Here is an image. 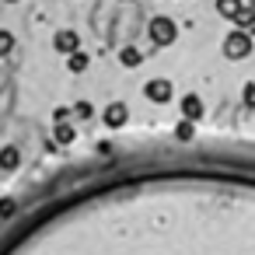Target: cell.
Listing matches in <instances>:
<instances>
[{"label":"cell","mask_w":255,"mask_h":255,"mask_svg":"<svg viewBox=\"0 0 255 255\" xmlns=\"http://www.w3.org/2000/svg\"><path fill=\"white\" fill-rule=\"evenodd\" d=\"M252 49H255V42H252V35H248V32H241V28H234V32L224 39V56H227V60H234V63H238V60H245Z\"/></svg>","instance_id":"1"},{"label":"cell","mask_w":255,"mask_h":255,"mask_svg":"<svg viewBox=\"0 0 255 255\" xmlns=\"http://www.w3.org/2000/svg\"><path fill=\"white\" fill-rule=\"evenodd\" d=\"M150 39H154V46H171V42L178 39V25L161 14V18L150 21Z\"/></svg>","instance_id":"2"},{"label":"cell","mask_w":255,"mask_h":255,"mask_svg":"<svg viewBox=\"0 0 255 255\" xmlns=\"http://www.w3.org/2000/svg\"><path fill=\"white\" fill-rule=\"evenodd\" d=\"M143 95H147L154 105H168V102H171V81H164V77H154V81H147Z\"/></svg>","instance_id":"3"},{"label":"cell","mask_w":255,"mask_h":255,"mask_svg":"<svg viewBox=\"0 0 255 255\" xmlns=\"http://www.w3.org/2000/svg\"><path fill=\"white\" fill-rule=\"evenodd\" d=\"M102 123H105L109 129H123V126L129 123V109H126L123 102H112V105L102 112Z\"/></svg>","instance_id":"4"},{"label":"cell","mask_w":255,"mask_h":255,"mask_svg":"<svg viewBox=\"0 0 255 255\" xmlns=\"http://www.w3.org/2000/svg\"><path fill=\"white\" fill-rule=\"evenodd\" d=\"M53 46H56V53H77L81 49V39H77V32H70V28H63V32H56V39H53Z\"/></svg>","instance_id":"5"},{"label":"cell","mask_w":255,"mask_h":255,"mask_svg":"<svg viewBox=\"0 0 255 255\" xmlns=\"http://www.w3.org/2000/svg\"><path fill=\"white\" fill-rule=\"evenodd\" d=\"M182 119H192V123L203 119V102H199L196 95H185V98H182Z\"/></svg>","instance_id":"6"},{"label":"cell","mask_w":255,"mask_h":255,"mask_svg":"<svg viewBox=\"0 0 255 255\" xmlns=\"http://www.w3.org/2000/svg\"><path fill=\"white\" fill-rule=\"evenodd\" d=\"M241 11H245V0H217V14L220 18H231L234 21Z\"/></svg>","instance_id":"7"},{"label":"cell","mask_w":255,"mask_h":255,"mask_svg":"<svg viewBox=\"0 0 255 255\" xmlns=\"http://www.w3.org/2000/svg\"><path fill=\"white\" fill-rule=\"evenodd\" d=\"M21 164V150L18 147H4V150H0V168H4V171H14Z\"/></svg>","instance_id":"8"},{"label":"cell","mask_w":255,"mask_h":255,"mask_svg":"<svg viewBox=\"0 0 255 255\" xmlns=\"http://www.w3.org/2000/svg\"><path fill=\"white\" fill-rule=\"evenodd\" d=\"M119 63H123V67H140V63H143V53H140L136 46H123V49H119Z\"/></svg>","instance_id":"9"},{"label":"cell","mask_w":255,"mask_h":255,"mask_svg":"<svg viewBox=\"0 0 255 255\" xmlns=\"http://www.w3.org/2000/svg\"><path fill=\"white\" fill-rule=\"evenodd\" d=\"M53 136H56V143H60V147H67V143H74V136H77V129H74L70 123H56V129H53Z\"/></svg>","instance_id":"10"},{"label":"cell","mask_w":255,"mask_h":255,"mask_svg":"<svg viewBox=\"0 0 255 255\" xmlns=\"http://www.w3.org/2000/svg\"><path fill=\"white\" fill-rule=\"evenodd\" d=\"M234 25L241 28V32H248V35H255V7H245L238 18H234Z\"/></svg>","instance_id":"11"},{"label":"cell","mask_w":255,"mask_h":255,"mask_svg":"<svg viewBox=\"0 0 255 255\" xmlns=\"http://www.w3.org/2000/svg\"><path fill=\"white\" fill-rule=\"evenodd\" d=\"M88 63H91V60H88V53H81V49L67 56V67H70V74H84V70H88Z\"/></svg>","instance_id":"12"},{"label":"cell","mask_w":255,"mask_h":255,"mask_svg":"<svg viewBox=\"0 0 255 255\" xmlns=\"http://www.w3.org/2000/svg\"><path fill=\"white\" fill-rule=\"evenodd\" d=\"M175 136H178V140H192V136H196V123H192V119H182V123L175 126Z\"/></svg>","instance_id":"13"},{"label":"cell","mask_w":255,"mask_h":255,"mask_svg":"<svg viewBox=\"0 0 255 255\" xmlns=\"http://www.w3.org/2000/svg\"><path fill=\"white\" fill-rule=\"evenodd\" d=\"M74 116L84 123V119H91V116H95V105H91V102H77V105H74Z\"/></svg>","instance_id":"14"},{"label":"cell","mask_w":255,"mask_h":255,"mask_svg":"<svg viewBox=\"0 0 255 255\" xmlns=\"http://www.w3.org/2000/svg\"><path fill=\"white\" fill-rule=\"evenodd\" d=\"M11 49H14V35L0 32V56H11Z\"/></svg>","instance_id":"15"},{"label":"cell","mask_w":255,"mask_h":255,"mask_svg":"<svg viewBox=\"0 0 255 255\" xmlns=\"http://www.w3.org/2000/svg\"><path fill=\"white\" fill-rule=\"evenodd\" d=\"M70 116H74V105H70V109H67V105H60V109H53V123H67Z\"/></svg>","instance_id":"16"},{"label":"cell","mask_w":255,"mask_h":255,"mask_svg":"<svg viewBox=\"0 0 255 255\" xmlns=\"http://www.w3.org/2000/svg\"><path fill=\"white\" fill-rule=\"evenodd\" d=\"M14 210H18V203H14V199H0V217H11Z\"/></svg>","instance_id":"17"},{"label":"cell","mask_w":255,"mask_h":255,"mask_svg":"<svg viewBox=\"0 0 255 255\" xmlns=\"http://www.w3.org/2000/svg\"><path fill=\"white\" fill-rule=\"evenodd\" d=\"M245 105H248V109H255V84H248V88H245Z\"/></svg>","instance_id":"18"},{"label":"cell","mask_w":255,"mask_h":255,"mask_svg":"<svg viewBox=\"0 0 255 255\" xmlns=\"http://www.w3.org/2000/svg\"><path fill=\"white\" fill-rule=\"evenodd\" d=\"M245 7H255V0H245Z\"/></svg>","instance_id":"19"},{"label":"cell","mask_w":255,"mask_h":255,"mask_svg":"<svg viewBox=\"0 0 255 255\" xmlns=\"http://www.w3.org/2000/svg\"><path fill=\"white\" fill-rule=\"evenodd\" d=\"M7 4H18V0H7Z\"/></svg>","instance_id":"20"}]
</instances>
